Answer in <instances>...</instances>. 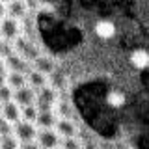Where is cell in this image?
<instances>
[{
	"label": "cell",
	"mask_w": 149,
	"mask_h": 149,
	"mask_svg": "<svg viewBox=\"0 0 149 149\" xmlns=\"http://www.w3.org/2000/svg\"><path fill=\"white\" fill-rule=\"evenodd\" d=\"M58 99H60V91L52 86H43V88H39V90H36L37 110H52Z\"/></svg>",
	"instance_id": "1"
},
{
	"label": "cell",
	"mask_w": 149,
	"mask_h": 149,
	"mask_svg": "<svg viewBox=\"0 0 149 149\" xmlns=\"http://www.w3.org/2000/svg\"><path fill=\"white\" fill-rule=\"evenodd\" d=\"M125 93H121L118 90H112L108 95H106V102L112 106V108H121V106L125 104Z\"/></svg>",
	"instance_id": "17"
},
{
	"label": "cell",
	"mask_w": 149,
	"mask_h": 149,
	"mask_svg": "<svg viewBox=\"0 0 149 149\" xmlns=\"http://www.w3.org/2000/svg\"><path fill=\"white\" fill-rule=\"evenodd\" d=\"M130 63L134 65L136 69H147L149 67V52L147 50H134L130 54Z\"/></svg>",
	"instance_id": "15"
},
{
	"label": "cell",
	"mask_w": 149,
	"mask_h": 149,
	"mask_svg": "<svg viewBox=\"0 0 149 149\" xmlns=\"http://www.w3.org/2000/svg\"><path fill=\"white\" fill-rule=\"evenodd\" d=\"M2 2H4V4H6V2H9V0H2Z\"/></svg>",
	"instance_id": "26"
},
{
	"label": "cell",
	"mask_w": 149,
	"mask_h": 149,
	"mask_svg": "<svg viewBox=\"0 0 149 149\" xmlns=\"http://www.w3.org/2000/svg\"><path fill=\"white\" fill-rule=\"evenodd\" d=\"M6 15L13 17V19H22L28 11V6H26V0H9L6 2Z\"/></svg>",
	"instance_id": "9"
},
{
	"label": "cell",
	"mask_w": 149,
	"mask_h": 149,
	"mask_svg": "<svg viewBox=\"0 0 149 149\" xmlns=\"http://www.w3.org/2000/svg\"><path fill=\"white\" fill-rule=\"evenodd\" d=\"M4 63H6V69H9V71H19V73H24V74L30 71V62L24 60L17 52H9L4 58Z\"/></svg>",
	"instance_id": "5"
},
{
	"label": "cell",
	"mask_w": 149,
	"mask_h": 149,
	"mask_svg": "<svg viewBox=\"0 0 149 149\" xmlns=\"http://www.w3.org/2000/svg\"><path fill=\"white\" fill-rule=\"evenodd\" d=\"M60 147L62 149H80V142L77 140V136L60 138Z\"/></svg>",
	"instance_id": "20"
},
{
	"label": "cell",
	"mask_w": 149,
	"mask_h": 149,
	"mask_svg": "<svg viewBox=\"0 0 149 149\" xmlns=\"http://www.w3.org/2000/svg\"><path fill=\"white\" fill-rule=\"evenodd\" d=\"M56 132L60 134V138H67V136H77V125L67 118H58L54 123Z\"/></svg>",
	"instance_id": "8"
},
{
	"label": "cell",
	"mask_w": 149,
	"mask_h": 149,
	"mask_svg": "<svg viewBox=\"0 0 149 149\" xmlns=\"http://www.w3.org/2000/svg\"><path fill=\"white\" fill-rule=\"evenodd\" d=\"M36 142L39 143L41 149H56V147H60V134L56 132L54 127L41 129L36 134Z\"/></svg>",
	"instance_id": "4"
},
{
	"label": "cell",
	"mask_w": 149,
	"mask_h": 149,
	"mask_svg": "<svg viewBox=\"0 0 149 149\" xmlns=\"http://www.w3.org/2000/svg\"><path fill=\"white\" fill-rule=\"evenodd\" d=\"M56 119H58V116L54 114V110H39L34 123L39 129H50V127H54Z\"/></svg>",
	"instance_id": "10"
},
{
	"label": "cell",
	"mask_w": 149,
	"mask_h": 149,
	"mask_svg": "<svg viewBox=\"0 0 149 149\" xmlns=\"http://www.w3.org/2000/svg\"><path fill=\"white\" fill-rule=\"evenodd\" d=\"M56 149H58V147H56Z\"/></svg>",
	"instance_id": "27"
},
{
	"label": "cell",
	"mask_w": 149,
	"mask_h": 149,
	"mask_svg": "<svg viewBox=\"0 0 149 149\" xmlns=\"http://www.w3.org/2000/svg\"><path fill=\"white\" fill-rule=\"evenodd\" d=\"M19 149H41V147L36 140H32V142H22L21 146H19Z\"/></svg>",
	"instance_id": "24"
},
{
	"label": "cell",
	"mask_w": 149,
	"mask_h": 149,
	"mask_svg": "<svg viewBox=\"0 0 149 149\" xmlns=\"http://www.w3.org/2000/svg\"><path fill=\"white\" fill-rule=\"evenodd\" d=\"M34 69H37L39 73L43 74H52L54 73V62L50 58H45V56H37V58L34 60Z\"/></svg>",
	"instance_id": "16"
},
{
	"label": "cell",
	"mask_w": 149,
	"mask_h": 149,
	"mask_svg": "<svg viewBox=\"0 0 149 149\" xmlns=\"http://www.w3.org/2000/svg\"><path fill=\"white\" fill-rule=\"evenodd\" d=\"M95 34L101 39H110L116 36V24L112 21H99L95 24Z\"/></svg>",
	"instance_id": "11"
},
{
	"label": "cell",
	"mask_w": 149,
	"mask_h": 149,
	"mask_svg": "<svg viewBox=\"0 0 149 149\" xmlns=\"http://www.w3.org/2000/svg\"><path fill=\"white\" fill-rule=\"evenodd\" d=\"M54 114L58 116V118H67V119H71L73 118V114H74V108L71 106V102L69 101H63V99H58L56 101V104H54Z\"/></svg>",
	"instance_id": "14"
},
{
	"label": "cell",
	"mask_w": 149,
	"mask_h": 149,
	"mask_svg": "<svg viewBox=\"0 0 149 149\" xmlns=\"http://www.w3.org/2000/svg\"><path fill=\"white\" fill-rule=\"evenodd\" d=\"M13 99V90L6 82H0V102H6Z\"/></svg>",
	"instance_id": "21"
},
{
	"label": "cell",
	"mask_w": 149,
	"mask_h": 149,
	"mask_svg": "<svg viewBox=\"0 0 149 149\" xmlns=\"http://www.w3.org/2000/svg\"><path fill=\"white\" fill-rule=\"evenodd\" d=\"M19 146H21V142L15 138L13 132L0 136V149H19Z\"/></svg>",
	"instance_id": "18"
},
{
	"label": "cell",
	"mask_w": 149,
	"mask_h": 149,
	"mask_svg": "<svg viewBox=\"0 0 149 149\" xmlns=\"http://www.w3.org/2000/svg\"><path fill=\"white\" fill-rule=\"evenodd\" d=\"M26 84L32 86L34 90H39V88L47 86V74L39 73L37 69H30V71L26 73Z\"/></svg>",
	"instance_id": "12"
},
{
	"label": "cell",
	"mask_w": 149,
	"mask_h": 149,
	"mask_svg": "<svg viewBox=\"0 0 149 149\" xmlns=\"http://www.w3.org/2000/svg\"><path fill=\"white\" fill-rule=\"evenodd\" d=\"M2 17H6V4L0 0V19H2Z\"/></svg>",
	"instance_id": "25"
},
{
	"label": "cell",
	"mask_w": 149,
	"mask_h": 149,
	"mask_svg": "<svg viewBox=\"0 0 149 149\" xmlns=\"http://www.w3.org/2000/svg\"><path fill=\"white\" fill-rule=\"evenodd\" d=\"M9 132H13V125L0 116V136H2V134H9Z\"/></svg>",
	"instance_id": "23"
},
{
	"label": "cell",
	"mask_w": 149,
	"mask_h": 149,
	"mask_svg": "<svg viewBox=\"0 0 149 149\" xmlns=\"http://www.w3.org/2000/svg\"><path fill=\"white\" fill-rule=\"evenodd\" d=\"M37 106L36 102L34 104H26V106H21V119H26V121H36L37 118Z\"/></svg>",
	"instance_id": "19"
},
{
	"label": "cell",
	"mask_w": 149,
	"mask_h": 149,
	"mask_svg": "<svg viewBox=\"0 0 149 149\" xmlns=\"http://www.w3.org/2000/svg\"><path fill=\"white\" fill-rule=\"evenodd\" d=\"M13 101H15L19 106L34 104L36 102V90L32 86H28V84H24V86L13 90Z\"/></svg>",
	"instance_id": "6"
},
{
	"label": "cell",
	"mask_w": 149,
	"mask_h": 149,
	"mask_svg": "<svg viewBox=\"0 0 149 149\" xmlns=\"http://www.w3.org/2000/svg\"><path fill=\"white\" fill-rule=\"evenodd\" d=\"M19 36H21V24H19V19H13L9 15L0 19V37H2V39L13 41Z\"/></svg>",
	"instance_id": "3"
},
{
	"label": "cell",
	"mask_w": 149,
	"mask_h": 149,
	"mask_svg": "<svg viewBox=\"0 0 149 149\" xmlns=\"http://www.w3.org/2000/svg\"><path fill=\"white\" fill-rule=\"evenodd\" d=\"M0 116L13 125V123H17V121L21 119V106H19L13 99L6 101V102H2V106H0Z\"/></svg>",
	"instance_id": "7"
},
{
	"label": "cell",
	"mask_w": 149,
	"mask_h": 149,
	"mask_svg": "<svg viewBox=\"0 0 149 149\" xmlns=\"http://www.w3.org/2000/svg\"><path fill=\"white\" fill-rule=\"evenodd\" d=\"M13 134L19 142H32L36 140L37 134V127L34 121H26V119H19L17 123H13Z\"/></svg>",
	"instance_id": "2"
},
{
	"label": "cell",
	"mask_w": 149,
	"mask_h": 149,
	"mask_svg": "<svg viewBox=\"0 0 149 149\" xmlns=\"http://www.w3.org/2000/svg\"><path fill=\"white\" fill-rule=\"evenodd\" d=\"M65 86H67V80H65L63 77L54 74V77H52V88H56L58 91H62V90H65Z\"/></svg>",
	"instance_id": "22"
},
{
	"label": "cell",
	"mask_w": 149,
	"mask_h": 149,
	"mask_svg": "<svg viewBox=\"0 0 149 149\" xmlns=\"http://www.w3.org/2000/svg\"><path fill=\"white\" fill-rule=\"evenodd\" d=\"M4 82H6L11 90H17V88H21V86H24V84H26V74L24 73H19V71H8Z\"/></svg>",
	"instance_id": "13"
}]
</instances>
